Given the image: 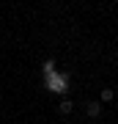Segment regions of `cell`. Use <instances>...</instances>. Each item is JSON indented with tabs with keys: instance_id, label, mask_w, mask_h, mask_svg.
I'll use <instances>...</instances> for the list:
<instances>
[{
	"instance_id": "cell-2",
	"label": "cell",
	"mask_w": 118,
	"mask_h": 124,
	"mask_svg": "<svg viewBox=\"0 0 118 124\" xmlns=\"http://www.w3.org/2000/svg\"><path fill=\"white\" fill-rule=\"evenodd\" d=\"M85 113H88V119H99V116H102V102L88 99L85 102Z\"/></svg>"
},
{
	"instance_id": "cell-4",
	"label": "cell",
	"mask_w": 118,
	"mask_h": 124,
	"mask_svg": "<svg viewBox=\"0 0 118 124\" xmlns=\"http://www.w3.org/2000/svg\"><path fill=\"white\" fill-rule=\"evenodd\" d=\"M115 99V91L113 88H102V94H99V102L104 105V102H113Z\"/></svg>"
},
{
	"instance_id": "cell-1",
	"label": "cell",
	"mask_w": 118,
	"mask_h": 124,
	"mask_svg": "<svg viewBox=\"0 0 118 124\" xmlns=\"http://www.w3.org/2000/svg\"><path fill=\"white\" fill-rule=\"evenodd\" d=\"M44 77H47V85H49L52 94H61V97L69 94V75H63V72H49V75H44Z\"/></svg>"
},
{
	"instance_id": "cell-3",
	"label": "cell",
	"mask_w": 118,
	"mask_h": 124,
	"mask_svg": "<svg viewBox=\"0 0 118 124\" xmlns=\"http://www.w3.org/2000/svg\"><path fill=\"white\" fill-rule=\"evenodd\" d=\"M71 110H74V102H71L69 97H63L61 105H58V113H61V116H71Z\"/></svg>"
}]
</instances>
